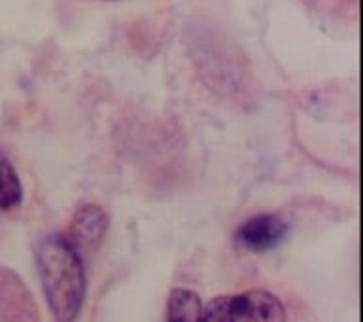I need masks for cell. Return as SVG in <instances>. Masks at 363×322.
Returning <instances> with one entry per match:
<instances>
[{"label":"cell","mask_w":363,"mask_h":322,"mask_svg":"<svg viewBox=\"0 0 363 322\" xmlns=\"http://www.w3.org/2000/svg\"><path fill=\"white\" fill-rule=\"evenodd\" d=\"M36 266L45 300L57 322H74L85 301L84 258L67 235H48L36 249Z\"/></svg>","instance_id":"cell-1"},{"label":"cell","mask_w":363,"mask_h":322,"mask_svg":"<svg viewBox=\"0 0 363 322\" xmlns=\"http://www.w3.org/2000/svg\"><path fill=\"white\" fill-rule=\"evenodd\" d=\"M203 322H286V309L267 290L220 296L203 309Z\"/></svg>","instance_id":"cell-2"},{"label":"cell","mask_w":363,"mask_h":322,"mask_svg":"<svg viewBox=\"0 0 363 322\" xmlns=\"http://www.w3.org/2000/svg\"><path fill=\"white\" fill-rule=\"evenodd\" d=\"M288 224L277 215L252 216L238 226L235 232V243L250 252H267L277 249L288 237Z\"/></svg>","instance_id":"cell-3"},{"label":"cell","mask_w":363,"mask_h":322,"mask_svg":"<svg viewBox=\"0 0 363 322\" xmlns=\"http://www.w3.org/2000/svg\"><path fill=\"white\" fill-rule=\"evenodd\" d=\"M106 227L108 218L104 210L96 205H85L74 215L67 237L79 254H84L85 250L87 252L95 250L102 243V239L106 235Z\"/></svg>","instance_id":"cell-4"},{"label":"cell","mask_w":363,"mask_h":322,"mask_svg":"<svg viewBox=\"0 0 363 322\" xmlns=\"http://www.w3.org/2000/svg\"><path fill=\"white\" fill-rule=\"evenodd\" d=\"M203 301L193 290L174 289L167 304V322H203Z\"/></svg>","instance_id":"cell-5"},{"label":"cell","mask_w":363,"mask_h":322,"mask_svg":"<svg viewBox=\"0 0 363 322\" xmlns=\"http://www.w3.org/2000/svg\"><path fill=\"white\" fill-rule=\"evenodd\" d=\"M23 188L13 165L0 154V213L16 209L21 203Z\"/></svg>","instance_id":"cell-6"}]
</instances>
